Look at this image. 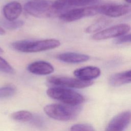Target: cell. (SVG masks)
<instances>
[{"instance_id":"obj_22","label":"cell","mask_w":131,"mask_h":131,"mask_svg":"<svg viewBox=\"0 0 131 131\" xmlns=\"http://www.w3.org/2000/svg\"><path fill=\"white\" fill-rule=\"evenodd\" d=\"M115 42L118 44L125 42H131V34H125L119 37L115 40Z\"/></svg>"},{"instance_id":"obj_18","label":"cell","mask_w":131,"mask_h":131,"mask_svg":"<svg viewBox=\"0 0 131 131\" xmlns=\"http://www.w3.org/2000/svg\"><path fill=\"white\" fill-rule=\"evenodd\" d=\"M24 22L22 20H14L9 21L8 20H0V26L3 28H5L9 30H14L22 27Z\"/></svg>"},{"instance_id":"obj_3","label":"cell","mask_w":131,"mask_h":131,"mask_svg":"<svg viewBox=\"0 0 131 131\" xmlns=\"http://www.w3.org/2000/svg\"><path fill=\"white\" fill-rule=\"evenodd\" d=\"M53 2L50 0H31L25 4L24 8L27 13L34 17H50L57 15Z\"/></svg>"},{"instance_id":"obj_20","label":"cell","mask_w":131,"mask_h":131,"mask_svg":"<svg viewBox=\"0 0 131 131\" xmlns=\"http://www.w3.org/2000/svg\"><path fill=\"white\" fill-rule=\"evenodd\" d=\"M71 131H96L94 127L88 123H79L73 125Z\"/></svg>"},{"instance_id":"obj_6","label":"cell","mask_w":131,"mask_h":131,"mask_svg":"<svg viewBox=\"0 0 131 131\" xmlns=\"http://www.w3.org/2000/svg\"><path fill=\"white\" fill-rule=\"evenodd\" d=\"M48 81L55 85L77 89L86 88L93 83L92 81H84L77 78H74L62 76H50L48 77Z\"/></svg>"},{"instance_id":"obj_23","label":"cell","mask_w":131,"mask_h":131,"mask_svg":"<svg viewBox=\"0 0 131 131\" xmlns=\"http://www.w3.org/2000/svg\"><path fill=\"white\" fill-rule=\"evenodd\" d=\"M6 33V32H5V30H4V29L1 27L0 26V35H4Z\"/></svg>"},{"instance_id":"obj_12","label":"cell","mask_w":131,"mask_h":131,"mask_svg":"<svg viewBox=\"0 0 131 131\" xmlns=\"http://www.w3.org/2000/svg\"><path fill=\"white\" fill-rule=\"evenodd\" d=\"M28 70L31 73L39 75H46L53 72V66L45 61H36L29 64L27 67Z\"/></svg>"},{"instance_id":"obj_15","label":"cell","mask_w":131,"mask_h":131,"mask_svg":"<svg viewBox=\"0 0 131 131\" xmlns=\"http://www.w3.org/2000/svg\"><path fill=\"white\" fill-rule=\"evenodd\" d=\"M131 82V70L116 73L109 78V83L113 86H119Z\"/></svg>"},{"instance_id":"obj_2","label":"cell","mask_w":131,"mask_h":131,"mask_svg":"<svg viewBox=\"0 0 131 131\" xmlns=\"http://www.w3.org/2000/svg\"><path fill=\"white\" fill-rule=\"evenodd\" d=\"M47 94L50 98L70 106H78L84 101L83 97L79 93L61 86L49 88Z\"/></svg>"},{"instance_id":"obj_16","label":"cell","mask_w":131,"mask_h":131,"mask_svg":"<svg viewBox=\"0 0 131 131\" xmlns=\"http://www.w3.org/2000/svg\"><path fill=\"white\" fill-rule=\"evenodd\" d=\"M111 21L107 18L100 17L97 19L94 23L88 26L85 30V32L87 33H93L98 32L99 31L109 25Z\"/></svg>"},{"instance_id":"obj_9","label":"cell","mask_w":131,"mask_h":131,"mask_svg":"<svg viewBox=\"0 0 131 131\" xmlns=\"http://www.w3.org/2000/svg\"><path fill=\"white\" fill-rule=\"evenodd\" d=\"M131 120L129 111L122 112L115 116L107 125L105 131H124Z\"/></svg>"},{"instance_id":"obj_11","label":"cell","mask_w":131,"mask_h":131,"mask_svg":"<svg viewBox=\"0 0 131 131\" xmlns=\"http://www.w3.org/2000/svg\"><path fill=\"white\" fill-rule=\"evenodd\" d=\"M101 74L100 69L94 66H86L75 70L74 75L78 79L84 81H92L98 77Z\"/></svg>"},{"instance_id":"obj_17","label":"cell","mask_w":131,"mask_h":131,"mask_svg":"<svg viewBox=\"0 0 131 131\" xmlns=\"http://www.w3.org/2000/svg\"><path fill=\"white\" fill-rule=\"evenodd\" d=\"M11 117L16 121L28 122L33 119V115L27 111H19L12 113Z\"/></svg>"},{"instance_id":"obj_7","label":"cell","mask_w":131,"mask_h":131,"mask_svg":"<svg viewBox=\"0 0 131 131\" xmlns=\"http://www.w3.org/2000/svg\"><path fill=\"white\" fill-rule=\"evenodd\" d=\"M130 29L129 25L121 24L106 28L94 34L92 38L94 40H101L111 38L120 37L127 33Z\"/></svg>"},{"instance_id":"obj_14","label":"cell","mask_w":131,"mask_h":131,"mask_svg":"<svg viewBox=\"0 0 131 131\" xmlns=\"http://www.w3.org/2000/svg\"><path fill=\"white\" fill-rule=\"evenodd\" d=\"M57 58L64 62L69 63H79L88 61L90 56L88 55L76 52H66L59 54Z\"/></svg>"},{"instance_id":"obj_1","label":"cell","mask_w":131,"mask_h":131,"mask_svg":"<svg viewBox=\"0 0 131 131\" xmlns=\"http://www.w3.org/2000/svg\"><path fill=\"white\" fill-rule=\"evenodd\" d=\"M60 45V41L54 39L39 40H22L15 41L12 44L16 50L25 53H35L55 49Z\"/></svg>"},{"instance_id":"obj_25","label":"cell","mask_w":131,"mask_h":131,"mask_svg":"<svg viewBox=\"0 0 131 131\" xmlns=\"http://www.w3.org/2000/svg\"><path fill=\"white\" fill-rule=\"evenodd\" d=\"M3 52V50L0 47V53H2Z\"/></svg>"},{"instance_id":"obj_10","label":"cell","mask_w":131,"mask_h":131,"mask_svg":"<svg viewBox=\"0 0 131 131\" xmlns=\"http://www.w3.org/2000/svg\"><path fill=\"white\" fill-rule=\"evenodd\" d=\"M97 0H56L53 2V7L58 14L72 7L84 6L95 3Z\"/></svg>"},{"instance_id":"obj_13","label":"cell","mask_w":131,"mask_h":131,"mask_svg":"<svg viewBox=\"0 0 131 131\" xmlns=\"http://www.w3.org/2000/svg\"><path fill=\"white\" fill-rule=\"evenodd\" d=\"M21 5L18 2L13 1L5 5L3 9L5 18L9 21L15 20L22 12Z\"/></svg>"},{"instance_id":"obj_8","label":"cell","mask_w":131,"mask_h":131,"mask_svg":"<svg viewBox=\"0 0 131 131\" xmlns=\"http://www.w3.org/2000/svg\"><path fill=\"white\" fill-rule=\"evenodd\" d=\"M131 12V6L126 4H108L100 6V14L110 17H118Z\"/></svg>"},{"instance_id":"obj_4","label":"cell","mask_w":131,"mask_h":131,"mask_svg":"<svg viewBox=\"0 0 131 131\" xmlns=\"http://www.w3.org/2000/svg\"><path fill=\"white\" fill-rule=\"evenodd\" d=\"M78 106L63 105L59 104H48L44 107L45 113L54 119L68 121L75 118L80 111Z\"/></svg>"},{"instance_id":"obj_21","label":"cell","mask_w":131,"mask_h":131,"mask_svg":"<svg viewBox=\"0 0 131 131\" xmlns=\"http://www.w3.org/2000/svg\"><path fill=\"white\" fill-rule=\"evenodd\" d=\"M0 71L8 74L14 73V70L13 67L8 62L1 57H0Z\"/></svg>"},{"instance_id":"obj_24","label":"cell","mask_w":131,"mask_h":131,"mask_svg":"<svg viewBox=\"0 0 131 131\" xmlns=\"http://www.w3.org/2000/svg\"><path fill=\"white\" fill-rule=\"evenodd\" d=\"M125 1L126 2H127V3L131 4V0H125Z\"/></svg>"},{"instance_id":"obj_5","label":"cell","mask_w":131,"mask_h":131,"mask_svg":"<svg viewBox=\"0 0 131 131\" xmlns=\"http://www.w3.org/2000/svg\"><path fill=\"white\" fill-rule=\"evenodd\" d=\"M100 14V6L85 7L75 8L62 13L59 18L66 22H72L84 17L92 16Z\"/></svg>"},{"instance_id":"obj_19","label":"cell","mask_w":131,"mask_h":131,"mask_svg":"<svg viewBox=\"0 0 131 131\" xmlns=\"http://www.w3.org/2000/svg\"><path fill=\"white\" fill-rule=\"evenodd\" d=\"M16 89L12 85H6L0 88V99L11 97L16 93Z\"/></svg>"}]
</instances>
